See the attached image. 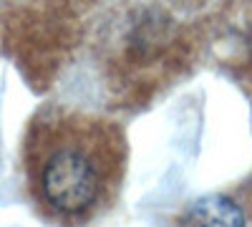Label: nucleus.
<instances>
[{
	"instance_id": "obj_1",
	"label": "nucleus",
	"mask_w": 252,
	"mask_h": 227,
	"mask_svg": "<svg viewBox=\"0 0 252 227\" xmlns=\"http://www.w3.org/2000/svg\"><path fill=\"white\" fill-rule=\"evenodd\" d=\"M119 144L103 124L43 111L26 139V177L35 204L58 222H81L106 202L116 182Z\"/></svg>"
},
{
	"instance_id": "obj_2",
	"label": "nucleus",
	"mask_w": 252,
	"mask_h": 227,
	"mask_svg": "<svg viewBox=\"0 0 252 227\" xmlns=\"http://www.w3.org/2000/svg\"><path fill=\"white\" fill-rule=\"evenodd\" d=\"M182 227H247L235 199L224 195H204L194 199L182 215Z\"/></svg>"
}]
</instances>
